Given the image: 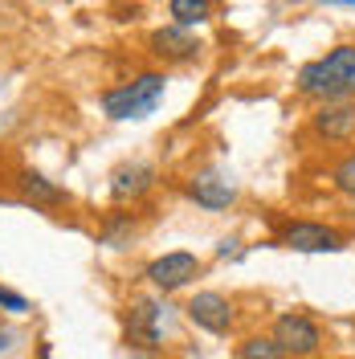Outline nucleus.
Returning a JSON list of instances; mask_svg holds the SVG:
<instances>
[{
  "mask_svg": "<svg viewBox=\"0 0 355 359\" xmlns=\"http://www.w3.org/2000/svg\"><path fill=\"white\" fill-rule=\"evenodd\" d=\"M168 13H172V25L180 29H196L213 17V0H172L168 4Z\"/></svg>",
  "mask_w": 355,
  "mask_h": 359,
  "instance_id": "13",
  "label": "nucleus"
},
{
  "mask_svg": "<svg viewBox=\"0 0 355 359\" xmlns=\"http://www.w3.org/2000/svg\"><path fill=\"white\" fill-rule=\"evenodd\" d=\"M8 339H13V335H0V351H4V347H8Z\"/></svg>",
  "mask_w": 355,
  "mask_h": 359,
  "instance_id": "19",
  "label": "nucleus"
},
{
  "mask_svg": "<svg viewBox=\"0 0 355 359\" xmlns=\"http://www.w3.org/2000/svg\"><path fill=\"white\" fill-rule=\"evenodd\" d=\"M188 196L200 204V208H208V212H225L229 204L237 201V188L221 176V172H196V176L188 180Z\"/></svg>",
  "mask_w": 355,
  "mask_h": 359,
  "instance_id": "10",
  "label": "nucleus"
},
{
  "mask_svg": "<svg viewBox=\"0 0 355 359\" xmlns=\"http://www.w3.org/2000/svg\"><path fill=\"white\" fill-rule=\"evenodd\" d=\"M163 298H135L127 314V343L135 347H159L163 339Z\"/></svg>",
  "mask_w": 355,
  "mask_h": 359,
  "instance_id": "6",
  "label": "nucleus"
},
{
  "mask_svg": "<svg viewBox=\"0 0 355 359\" xmlns=\"http://www.w3.org/2000/svg\"><path fill=\"white\" fill-rule=\"evenodd\" d=\"M314 135L327 143H343L355 135V102H323L314 111Z\"/></svg>",
  "mask_w": 355,
  "mask_h": 359,
  "instance_id": "11",
  "label": "nucleus"
},
{
  "mask_svg": "<svg viewBox=\"0 0 355 359\" xmlns=\"http://www.w3.org/2000/svg\"><path fill=\"white\" fill-rule=\"evenodd\" d=\"M17 188L25 192V201L41 204V208H58V204H69V192L58 188L53 180H45L41 172H17Z\"/></svg>",
  "mask_w": 355,
  "mask_h": 359,
  "instance_id": "12",
  "label": "nucleus"
},
{
  "mask_svg": "<svg viewBox=\"0 0 355 359\" xmlns=\"http://www.w3.org/2000/svg\"><path fill=\"white\" fill-rule=\"evenodd\" d=\"M184 311H188V323H196L200 331H208V335H225L233 327V302L217 290L192 294Z\"/></svg>",
  "mask_w": 355,
  "mask_h": 359,
  "instance_id": "7",
  "label": "nucleus"
},
{
  "mask_svg": "<svg viewBox=\"0 0 355 359\" xmlns=\"http://www.w3.org/2000/svg\"><path fill=\"white\" fill-rule=\"evenodd\" d=\"M152 188H156V168L147 159H127V163H119L111 172V196L123 204L147 196Z\"/></svg>",
  "mask_w": 355,
  "mask_h": 359,
  "instance_id": "8",
  "label": "nucleus"
},
{
  "mask_svg": "<svg viewBox=\"0 0 355 359\" xmlns=\"http://www.w3.org/2000/svg\"><path fill=\"white\" fill-rule=\"evenodd\" d=\"M298 94L314 102H351L355 98V45H335L298 69Z\"/></svg>",
  "mask_w": 355,
  "mask_h": 359,
  "instance_id": "1",
  "label": "nucleus"
},
{
  "mask_svg": "<svg viewBox=\"0 0 355 359\" xmlns=\"http://www.w3.org/2000/svg\"><path fill=\"white\" fill-rule=\"evenodd\" d=\"M331 184L339 188V192H343V196H355V151H351V156H343L339 163H335Z\"/></svg>",
  "mask_w": 355,
  "mask_h": 359,
  "instance_id": "15",
  "label": "nucleus"
},
{
  "mask_svg": "<svg viewBox=\"0 0 355 359\" xmlns=\"http://www.w3.org/2000/svg\"><path fill=\"white\" fill-rule=\"evenodd\" d=\"M269 339L286 351V359H311V355H319V347H323V331H319V323H314L311 314H302V311L278 314V323H274Z\"/></svg>",
  "mask_w": 355,
  "mask_h": 359,
  "instance_id": "3",
  "label": "nucleus"
},
{
  "mask_svg": "<svg viewBox=\"0 0 355 359\" xmlns=\"http://www.w3.org/2000/svg\"><path fill=\"white\" fill-rule=\"evenodd\" d=\"M196 273H200V257H196V253H188V249L163 253V257H156V262H147V269H143V278H147L159 294L184 290Z\"/></svg>",
  "mask_w": 355,
  "mask_h": 359,
  "instance_id": "4",
  "label": "nucleus"
},
{
  "mask_svg": "<svg viewBox=\"0 0 355 359\" xmlns=\"http://www.w3.org/2000/svg\"><path fill=\"white\" fill-rule=\"evenodd\" d=\"M147 49L156 53L159 62H192L200 53V41L192 37V29H180V25H163L147 37Z\"/></svg>",
  "mask_w": 355,
  "mask_h": 359,
  "instance_id": "9",
  "label": "nucleus"
},
{
  "mask_svg": "<svg viewBox=\"0 0 355 359\" xmlns=\"http://www.w3.org/2000/svg\"><path fill=\"white\" fill-rule=\"evenodd\" d=\"M163 90H168V78H163L159 69L135 74L131 82H123V86H114V90L102 94V111H107V118H119V123H127V118H147V114L163 102Z\"/></svg>",
  "mask_w": 355,
  "mask_h": 359,
  "instance_id": "2",
  "label": "nucleus"
},
{
  "mask_svg": "<svg viewBox=\"0 0 355 359\" xmlns=\"http://www.w3.org/2000/svg\"><path fill=\"white\" fill-rule=\"evenodd\" d=\"M237 359H286V351H282L269 335H253V339H245L241 343Z\"/></svg>",
  "mask_w": 355,
  "mask_h": 359,
  "instance_id": "14",
  "label": "nucleus"
},
{
  "mask_svg": "<svg viewBox=\"0 0 355 359\" xmlns=\"http://www.w3.org/2000/svg\"><path fill=\"white\" fill-rule=\"evenodd\" d=\"M0 306H4V311H13V314L29 311V302H25L21 294H13V290H0Z\"/></svg>",
  "mask_w": 355,
  "mask_h": 359,
  "instance_id": "16",
  "label": "nucleus"
},
{
  "mask_svg": "<svg viewBox=\"0 0 355 359\" xmlns=\"http://www.w3.org/2000/svg\"><path fill=\"white\" fill-rule=\"evenodd\" d=\"M278 245L294 249V253H335V249H343V233L319 221H294L282 229Z\"/></svg>",
  "mask_w": 355,
  "mask_h": 359,
  "instance_id": "5",
  "label": "nucleus"
},
{
  "mask_svg": "<svg viewBox=\"0 0 355 359\" xmlns=\"http://www.w3.org/2000/svg\"><path fill=\"white\" fill-rule=\"evenodd\" d=\"M323 4H347V8H355V0H323Z\"/></svg>",
  "mask_w": 355,
  "mask_h": 359,
  "instance_id": "18",
  "label": "nucleus"
},
{
  "mask_svg": "<svg viewBox=\"0 0 355 359\" xmlns=\"http://www.w3.org/2000/svg\"><path fill=\"white\" fill-rule=\"evenodd\" d=\"M217 253H221V257H229V253H237V241H221V245H217Z\"/></svg>",
  "mask_w": 355,
  "mask_h": 359,
  "instance_id": "17",
  "label": "nucleus"
}]
</instances>
